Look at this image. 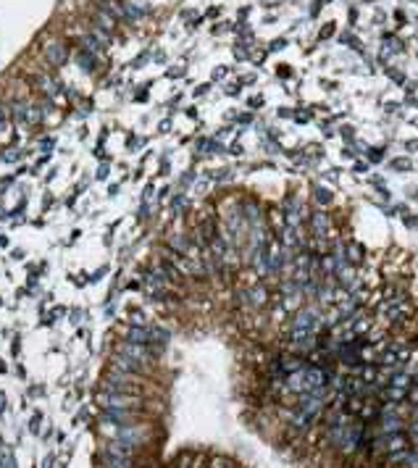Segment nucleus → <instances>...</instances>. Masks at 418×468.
<instances>
[{
  "label": "nucleus",
  "mask_w": 418,
  "mask_h": 468,
  "mask_svg": "<svg viewBox=\"0 0 418 468\" xmlns=\"http://www.w3.org/2000/svg\"><path fill=\"white\" fill-rule=\"evenodd\" d=\"M142 439H145V429L142 426H134V424H129V426H124L119 432V442H124L126 447H140L142 444Z\"/></svg>",
  "instance_id": "obj_4"
},
{
  "label": "nucleus",
  "mask_w": 418,
  "mask_h": 468,
  "mask_svg": "<svg viewBox=\"0 0 418 468\" xmlns=\"http://www.w3.org/2000/svg\"><path fill=\"white\" fill-rule=\"evenodd\" d=\"M97 24H100V27H105V29H111L113 24H111V16H103V13H100V16H97Z\"/></svg>",
  "instance_id": "obj_15"
},
{
  "label": "nucleus",
  "mask_w": 418,
  "mask_h": 468,
  "mask_svg": "<svg viewBox=\"0 0 418 468\" xmlns=\"http://www.w3.org/2000/svg\"><path fill=\"white\" fill-rule=\"evenodd\" d=\"M40 421H42L40 416H34V418H32V426H29V429H32V434H40Z\"/></svg>",
  "instance_id": "obj_16"
},
{
  "label": "nucleus",
  "mask_w": 418,
  "mask_h": 468,
  "mask_svg": "<svg viewBox=\"0 0 418 468\" xmlns=\"http://www.w3.org/2000/svg\"><path fill=\"white\" fill-rule=\"evenodd\" d=\"M145 281H148V284H153V287H163L166 274H161V271H148V274H145Z\"/></svg>",
  "instance_id": "obj_13"
},
{
  "label": "nucleus",
  "mask_w": 418,
  "mask_h": 468,
  "mask_svg": "<svg viewBox=\"0 0 418 468\" xmlns=\"http://www.w3.org/2000/svg\"><path fill=\"white\" fill-rule=\"evenodd\" d=\"M66 56H68V53H66L63 42H50L48 50H45V58H48V63H53V66H63Z\"/></svg>",
  "instance_id": "obj_6"
},
{
  "label": "nucleus",
  "mask_w": 418,
  "mask_h": 468,
  "mask_svg": "<svg viewBox=\"0 0 418 468\" xmlns=\"http://www.w3.org/2000/svg\"><path fill=\"white\" fill-rule=\"evenodd\" d=\"M105 392H121V395H140L142 389L140 387H134V384H129V381L121 376V374H111L108 379H105Z\"/></svg>",
  "instance_id": "obj_3"
},
{
  "label": "nucleus",
  "mask_w": 418,
  "mask_h": 468,
  "mask_svg": "<svg viewBox=\"0 0 418 468\" xmlns=\"http://www.w3.org/2000/svg\"><path fill=\"white\" fill-rule=\"evenodd\" d=\"M126 342L148 344V342H150V329H148V326H132V329L126 332Z\"/></svg>",
  "instance_id": "obj_8"
},
{
  "label": "nucleus",
  "mask_w": 418,
  "mask_h": 468,
  "mask_svg": "<svg viewBox=\"0 0 418 468\" xmlns=\"http://www.w3.org/2000/svg\"><path fill=\"white\" fill-rule=\"evenodd\" d=\"M29 111H32V105H27L24 100H13L11 103V116L16 124H29Z\"/></svg>",
  "instance_id": "obj_7"
},
{
  "label": "nucleus",
  "mask_w": 418,
  "mask_h": 468,
  "mask_svg": "<svg viewBox=\"0 0 418 468\" xmlns=\"http://www.w3.org/2000/svg\"><path fill=\"white\" fill-rule=\"evenodd\" d=\"M350 260H360V248L350 245Z\"/></svg>",
  "instance_id": "obj_17"
},
{
  "label": "nucleus",
  "mask_w": 418,
  "mask_h": 468,
  "mask_svg": "<svg viewBox=\"0 0 418 468\" xmlns=\"http://www.w3.org/2000/svg\"><path fill=\"white\" fill-rule=\"evenodd\" d=\"M71 321H74V324H79V321H82V311H74V316H71Z\"/></svg>",
  "instance_id": "obj_19"
},
{
  "label": "nucleus",
  "mask_w": 418,
  "mask_h": 468,
  "mask_svg": "<svg viewBox=\"0 0 418 468\" xmlns=\"http://www.w3.org/2000/svg\"><path fill=\"white\" fill-rule=\"evenodd\" d=\"M321 324V316H318L316 308H302L295 313V324H292V340L295 342H305V337H310Z\"/></svg>",
  "instance_id": "obj_1"
},
{
  "label": "nucleus",
  "mask_w": 418,
  "mask_h": 468,
  "mask_svg": "<svg viewBox=\"0 0 418 468\" xmlns=\"http://www.w3.org/2000/svg\"><path fill=\"white\" fill-rule=\"evenodd\" d=\"M3 124H5V111H3V105H0V129H3Z\"/></svg>",
  "instance_id": "obj_21"
},
{
  "label": "nucleus",
  "mask_w": 418,
  "mask_h": 468,
  "mask_svg": "<svg viewBox=\"0 0 418 468\" xmlns=\"http://www.w3.org/2000/svg\"><path fill=\"white\" fill-rule=\"evenodd\" d=\"M0 466H5V468L16 466V460H13V455H11L8 450H0Z\"/></svg>",
  "instance_id": "obj_14"
},
{
  "label": "nucleus",
  "mask_w": 418,
  "mask_h": 468,
  "mask_svg": "<svg viewBox=\"0 0 418 468\" xmlns=\"http://www.w3.org/2000/svg\"><path fill=\"white\" fill-rule=\"evenodd\" d=\"M169 332H166V329H161V326H153L150 329V342H161V344H166L169 342Z\"/></svg>",
  "instance_id": "obj_12"
},
{
  "label": "nucleus",
  "mask_w": 418,
  "mask_h": 468,
  "mask_svg": "<svg viewBox=\"0 0 418 468\" xmlns=\"http://www.w3.org/2000/svg\"><path fill=\"white\" fill-rule=\"evenodd\" d=\"M105 174H108V163H105V166H100V171H97V176H100V179H103Z\"/></svg>",
  "instance_id": "obj_20"
},
{
  "label": "nucleus",
  "mask_w": 418,
  "mask_h": 468,
  "mask_svg": "<svg viewBox=\"0 0 418 468\" xmlns=\"http://www.w3.org/2000/svg\"><path fill=\"white\" fill-rule=\"evenodd\" d=\"M77 61H79V66L82 68H85V71H95V58H92V53H85V50H82L79 53V56H77Z\"/></svg>",
  "instance_id": "obj_10"
},
{
  "label": "nucleus",
  "mask_w": 418,
  "mask_h": 468,
  "mask_svg": "<svg viewBox=\"0 0 418 468\" xmlns=\"http://www.w3.org/2000/svg\"><path fill=\"white\" fill-rule=\"evenodd\" d=\"M137 413H140V410H132V408H113V405H108V408H105V413H103V421H105V424H116V426H129V424H134Z\"/></svg>",
  "instance_id": "obj_2"
},
{
  "label": "nucleus",
  "mask_w": 418,
  "mask_h": 468,
  "mask_svg": "<svg viewBox=\"0 0 418 468\" xmlns=\"http://www.w3.org/2000/svg\"><path fill=\"white\" fill-rule=\"evenodd\" d=\"M113 366H116V371H121V374H142V360H137V358H132V355H124V352H119L116 355V360H113Z\"/></svg>",
  "instance_id": "obj_5"
},
{
  "label": "nucleus",
  "mask_w": 418,
  "mask_h": 468,
  "mask_svg": "<svg viewBox=\"0 0 418 468\" xmlns=\"http://www.w3.org/2000/svg\"><path fill=\"white\" fill-rule=\"evenodd\" d=\"M313 229H316L318 234H326V229H329V218H326L321 211L313 213Z\"/></svg>",
  "instance_id": "obj_9"
},
{
  "label": "nucleus",
  "mask_w": 418,
  "mask_h": 468,
  "mask_svg": "<svg viewBox=\"0 0 418 468\" xmlns=\"http://www.w3.org/2000/svg\"><path fill=\"white\" fill-rule=\"evenodd\" d=\"M392 168H397V171H405V168H408V160H394Z\"/></svg>",
  "instance_id": "obj_18"
},
{
  "label": "nucleus",
  "mask_w": 418,
  "mask_h": 468,
  "mask_svg": "<svg viewBox=\"0 0 418 468\" xmlns=\"http://www.w3.org/2000/svg\"><path fill=\"white\" fill-rule=\"evenodd\" d=\"M382 429H384L387 434L397 432V429H400V418L394 416V413H387V416H384V424H382Z\"/></svg>",
  "instance_id": "obj_11"
},
{
  "label": "nucleus",
  "mask_w": 418,
  "mask_h": 468,
  "mask_svg": "<svg viewBox=\"0 0 418 468\" xmlns=\"http://www.w3.org/2000/svg\"><path fill=\"white\" fill-rule=\"evenodd\" d=\"M0 410H5V397L0 395Z\"/></svg>",
  "instance_id": "obj_22"
}]
</instances>
